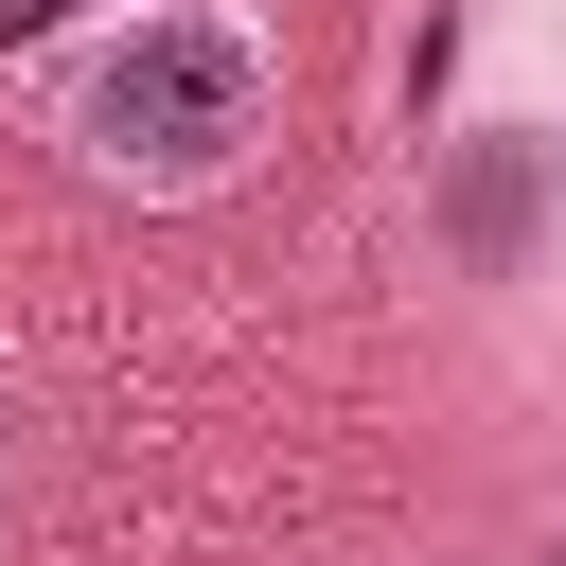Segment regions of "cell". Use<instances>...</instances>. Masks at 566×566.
<instances>
[{
    "instance_id": "3957f363",
    "label": "cell",
    "mask_w": 566,
    "mask_h": 566,
    "mask_svg": "<svg viewBox=\"0 0 566 566\" xmlns=\"http://www.w3.org/2000/svg\"><path fill=\"white\" fill-rule=\"evenodd\" d=\"M0 478H18V424H0Z\"/></svg>"
},
{
    "instance_id": "277c9868",
    "label": "cell",
    "mask_w": 566,
    "mask_h": 566,
    "mask_svg": "<svg viewBox=\"0 0 566 566\" xmlns=\"http://www.w3.org/2000/svg\"><path fill=\"white\" fill-rule=\"evenodd\" d=\"M548 566H566V548H548Z\"/></svg>"
},
{
    "instance_id": "7a4b0ae2",
    "label": "cell",
    "mask_w": 566,
    "mask_h": 566,
    "mask_svg": "<svg viewBox=\"0 0 566 566\" xmlns=\"http://www.w3.org/2000/svg\"><path fill=\"white\" fill-rule=\"evenodd\" d=\"M0 35H53V0H0Z\"/></svg>"
},
{
    "instance_id": "6da1fadb",
    "label": "cell",
    "mask_w": 566,
    "mask_h": 566,
    "mask_svg": "<svg viewBox=\"0 0 566 566\" xmlns=\"http://www.w3.org/2000/svg\"><path fill=\"white\" fill-rule=\"evenodd\" d=\"M248 124H265V53H248V18L142 0V18L88 53V159H106V177L195 195V177H230V159H248Z\"/></svg>"
}]
</instances>
